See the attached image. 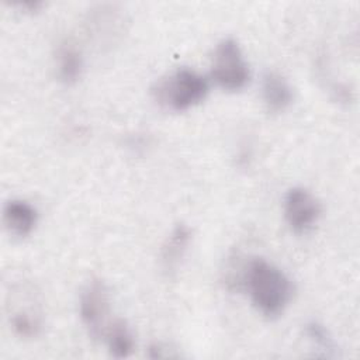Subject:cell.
Wrapping results in <instances>:
<instances>
[{"label": "cell", "instance_id": "obj_1", "mask_svg": "<svg viewBox=\"0 0 360 360\" xmlns=\"http://www.w3.org/2000/svg\"><path fill=\"white\" fill-rule=\"evenodd\" d=\"M255 307L267 318L283 314L292 297L290 278L264 259H253L242 277Z\"/></svg>", "mask_w": 360, "mask_h": 360}, {"label": "cell", "instance_id": "obj_2", "mask_svg": "<svg viewBox=\"0 0 360 360\" xmlns=\"http://www.w3.org/2000/svg\"><path fill=\"white\" fill-rule=\"evenodd\" d=\"M155 100L170 111H186L201 103L208 93V82L190 68H179L156 82Z\"/></svg>", "mask_w": 360, "mask_h": 360}, {"label": "cell", "instance_id": "obj_3", "mask_svg": "<svg viewBox=\"0 0 360 360\" xmlns=\"http://www.w3.org/2000/svg\"><path fill=\"white\" fill-rule=\"evenodd\" d=\"M211 77L224 90H240L250 77L248 62L239 44L233 38H224L211 58Z\"/></svg>", "mask_w": 360, "mask_h": 360}, {"label": "cell", "instance_id": "obj_4", "mask_svg": "<svg viewBox=\"0 0 360 360\" xmlns=\"http://www.w3.org/2000/svg\"><path fill=\"white\" fill-rule=\"evenodd\" d=\"M110 312L108 290L101 280H91L80 295V318L93 338L105 335Z\"/></svg>", "mask_w": 360, "mask_h": 360}, {"label": "cell", "instance_id": "obj_5", "mask_svg": "<svg viewBox=\"0 0 360 360\" xmlns=\"http://www.w3.org/2000/svg\"><path fill=\"white\" fill-rule=\"evenodd\" d=\"M321 215L319 201L305 188L294 187L284 197V217L295 233L308 232Z\"/></svg>", "mask_w": 360, "mask_h": 360}, {"label": "cell", "instance_id": "obj_6", "mask_svg": "<svg viewBox=\"0 0 360 360\" xmlns=\"http://www.w3.org/2000/svg\"><path fill=\"white\" fill-rule=\"evenodd\" d=\"M3 219L7 231L11 235L24 238L35 228L37 211L27 201L11 200L4 205Z\"/></svg>", "mask_w": 360, "mask_h": 360}, {"label": "cell", "instance_id": "obj_7", "mask_svg": "<svg viewBox=\"0 0 360 360\" xmlns=\"http://www.w3.org/2000/svg\"><path fill=\"white\" fill-rule=\"evenodd\" d=\"M263 101L269 111H284L292 101V89L288 82L277 72H267L262 83Z\"/></svg>", "mask_w": 360, "mask_h": 360}, {"label": "cell", "instance_id": "obj_8", "mask_svg": "<svg viewBox=\"0 0 360 360\" xmlns=\"http://www.w3.org/2000/svg\"><path fill=\"white\" fill-rule=\"evenodd\" d=\"M191 240V231L187 225L179 224L174 226L169 238L166 239L165 245L162 246V253H160V263L163 270L170 274L176 271L179 267L180 260L183 259L188 243Z\"/></svg>", "mask_w": 360, "mask_h": 360}, {"label": "cell", "instance_id": "obj_9", "mask_svg": "<svg viewBox=\"0 0 360 360\" xmlns=\"http://www.w3.org/2000/svg\"><path fill=\"white\" fill-rule=\"evenodd\" d=\"M56 69L62 83L73 84L77 82L83 70V58L75 45L65 42L59 46L56 53Z\"/></svg>", "mask_w": 360, "mask_h": 360}, {"label": "cell", "instance_id": "obj_10", "mask_svg": "<svg viewBox=\"0 0 360 360\" xmlns=\"http://www.w3.org/2000/svg\"><path fill=\"white\" fill-rule=\"evenodd\" d=\"M105 339L110 349V353L114 357H128L135 347L134 335L129 326L122 319H117L108 325L105 330Z\"/></svg>", "mask_w": 360, "mask_h": 360}, {"label": "cell", "instance_id": "obj_11", "mask_svg": "<svg viewBox=\"0 0 360 360\" xmlns=\"http://www.w3.org/2000/svg\"><path fill=\"white\" fill-rule=\"evenodd\" d=\"M11 326L14 332L22 338H32L35 336L39 329L41 323L39 319L28 312H17L11 316Z\"/></svg>", "mask_w": 360, "mask_h": 360}, {"label": "cell", "instance_id": "obj_12", "mask_svg": "<svg viewBox=\"0 0 360 360\" xmlns=\"http://www.w3.org/2000/svg\"><path fill=\"white\" fill-rule=\"evenodd\" d=\"M307 335L309 336V339L318 346L321 347V350H325V352H330L333 350V342H332V338H329L326 329L316 323V322H311L307 325Z\"/></svg>", "mask_w": 360, "mask_h": 360}]
</instances>
